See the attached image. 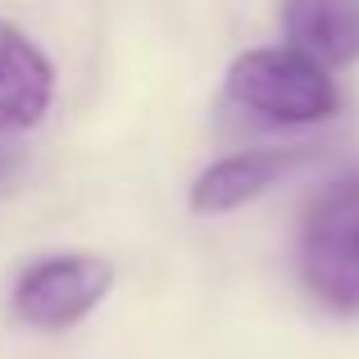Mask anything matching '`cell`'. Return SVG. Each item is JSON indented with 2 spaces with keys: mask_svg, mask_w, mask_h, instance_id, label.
<instances>
[{
  "mask_svg": "<svg viewBox=\"0 0 359 359\" xmlns=\"http://www.w3.org/2000/svg\"><path fill=\"white\" fill-rule=\"evenodd\" d=\"M305 291L332 314H359V173L337 177L305 205L296 232Z\"/></svg>",
  "mask_w": 359,
  "mask_h": 359,
  "instance_id": "1",
  "label": "cell"
},
{
  "mask_svg": "<svg viewBox=\"0 0 359 359\" xmlns=\"http://www.w3.org/2000/svg\"><path fill=\"white\" fill-rule=\"evenodd\" d=\"M228 100L278 128L323 123L341 105L327 64L309 60L296 46H264V50L237 55L228 69Z\"/></svg>",
  "mask_w": 359,
  "mask_h": 359,
  "instance_id": "2",
  "label": "cell"
},
{
  "mask_svg": "<svg viewBox=\"0 0 359 359\" xmlns=\"http://www.w3.org/2000/svg\"><path fill=\"white\" fill-rule=\"evenodd\" d=\"M55 105V64L23 27L0 18V137L36 128Z\"/></svg>",
  "mask_w": 359,
  "mask_h": 359,
  "instance_id": "4",
  "label": "cell"
},
{
  "mask_svg": "<svg viewBox=\"0 0 359 359\" xmlns=\"http://www.w3.org/2000/svg\"><path fill=\"white\" fill-rule=\"evenodd\" d=\"M114 287V269L96 255H46L18 269L9 287V314L36 332H64L82 323Z\"/></svg>",
  "mask_w": 359,
  "mask_h": 359,
  "instance_id": "3",
  "label": "cell"
},
{
  "mask_svg": "<svg viewBox=\"0 0 359 359\" xmlns=\"http://www.w3.org/2000/svg\"><path fill=\"white\" fill-rule=\"evenodd\" d=\"M300 150H241L219 164H210L191 187V210L196 214H228L237 205L264 196L278 177H287L300 164Z\"/></svg>",
  "mask_w": 359,
  "mask_h": 359,
  "instance_id": "6",
  "label": "cell"
},
{
  "mask_svg": "<svg viewBox=\"0 0 359 359\" xmlns=\"http://www.w3.org/2000/svg\"><path fill=\"white\" fill-rule=\"evenodd\" d=\"M287 46L327 69L359 60V0H282Z\"/></svg>",
  "mask_w": 359,
  "mask_h": 359,
  "instance_id": "5",
  "label": "cell"
}]
</instances>
